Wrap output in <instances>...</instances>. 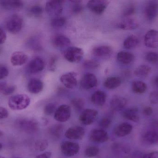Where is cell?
Returning a JSON list of instances; mask_svg holds the SVG:
<instances>
[{
  "label": "cell",
  "mask_w": 158,
  "mask_h": 158,
  "mask_svg": "<svg viewBox=\"0 0 158 158\" xmlns=\"http://www.w3.org/2000/svg\"><path fill=\"white\" fill-rule=\"evenodd\" d=\"M70 40L68 37L64 35L56 36L53 40V44L57 47H64L70 44Z\"/></svg>",
  "instance_id": "obj_28"
},
{
  "label": "cell",
  "mask_w": 158,
  "mask_h": 158,
  "mask_svg": "<svg viewBox=\"0 0 158 158\" xmlns=\"http://www.w3.org/2000/svg\"><path fill=\"white\" fill-rule=\"evenodd\" d=\"M151 71V68L147 65H143L137 67L134 73L137 77L140 78H146Z\"/></svg>",
  "instance_id": "obj_30"
},
{
  "label": "cell",
  "mask_w": 158,
  "mask_h": 158,
  "mask_svg": "<svg viewBox=\"0 0 158 158\" xmlns=\"http://www.w3.org/2000/svg\"><path fill=\"white\" fill-rule=\"evenodd\" d=\"M52 153L51 152H46L40 155H38L35 158H51Z\"/></svg>",
  "instance_id": "obj_53"
},
{
  "label": "cell",
  "mask_w": 158,
  "mask_h": 158,
  "mask_svg": "<svg viewBox=\"0 0 158 158\" xmlns=\"http://www.w3.org/2000/svg\"><path fill=\"white\" fill-rule=\"evenodd\" d=\"M74 2V5L72 7V11L76 14H80L83 10V6L81 3V1H72Z\"/></svg>",
  "instance_id": "obj_44"
},
{
  "label": "cell",
  "mask_w": 158,
  "mask_h": 158,
  "mask_svg": "<svg viewBox=\"0 0 158 158\" xmlns=\"http://www.w3.org/2000/svg\"><path fill=\"white\" fill-rule=\"evenodd\" d=\"M44 66L45 63L43 59L40 58H36L31 60L28 65V71L31 74H36L42 71Z\"/></svg>",
  "instance_id": "obj_15"
},
{
  "label": "cell",
  "mask_w": 158,
  "mask_h": 158,
  "mask_svg": "<svg viewBox=\"0 0 158 158\" xmlns=\"http://www.w3.org/2000/svg\"><path fill=\"white\" fill-rule=\"evenodd\" d=\"M83 50L77 47H70L65 51L64 57L70 63H77L80 62L83 57Z\"/></svg>",
  "instance_id": "obj_4"
},
{
  "label": "cell",
  "mask_w": 158,
  "mask_h": 158,
  "mask_svg": "<svg viewBox=\"0 0 158 158\" xmlns=\"http://www.w3.org/2000/svg\"><path fill=\"white\" fill-rule=\"evenodd\" d=\"M122 116L124 118L134 122H137L140 120L138 114V109L136 107L131 108L124 110Z\"/></svg>",
  "instance_id": "obj_25"
},
{
  "label": "cell",
  "mask_w": 158,
  "mask_h": 158,
  "mask_svg": "<svg viewBox=\"0 0 158 158\" xmlns=\"http://www.w3.org/2000/svg\"><path fill=\"white\" fill-rule=\"evenodd\" d=\"M144 14L146 18L149 21L154 20L158 15V2L157 1H149L144 8Z\"/></svg>",
  "instance_id": "obj_10"
},
{
  "label": "cell",
  "mask_w": 158,
  "mask_h": 158,
  "mask_svg": "<svg viewBox=\"0 0 158 158\" xmlns=\"http://www.w3.org/2000/svg\"><path fill=\"white\" fill-rule=\"evenodd\" d=\"M80 149V145L74 142L64 141L61 144V152L67 157L74 156L78 153Z\"/></svg>",
  "instance_id": "obj_7"
},
{
  "label": "cell",
  "mask_w": 158,
  "mask_h": 158,
  "mask_svg": "<svg viewBox=\"0 0 158 158\" xmlns=\"http://www.w3.org/2000/svg\"><path fill=\"white\" fill-rule=\"evenodd\" d=\"M85 134V131L82 127L74 126L67 130L65 136L70 140H81L84 136Z\"/></svg>",
  "instance_id": "obj_13"
},
{
  "label": "cell",
  "mask_w": 158,
  "mask_h": 158,
  "mask_svg": "<svg viewBox=\"0 0 158 158\" xmlns=\"http://www.w3.org/2000/svg\"><path fill=\"white\" fill-rule=\"evenodd\" d=\"M0 5L6 10H16L21 9L24 3L19 0H4L0 1Z\"/></svg>",
  "instance_id": "obj_20"
},
{
  "label": "cell",
  "mask_w": 158,
  "mask_h": 158,
  "mask_svg": "<svg viewBox=\"0 0 158 158\" xmlns=\"http://www.w3.org/2000/svg\"><path fill=\"white\" fill-rule=\"evenodd\" d=\"M63 2L62 1H48L45 5L46 13L52 16H59L63 12Z\"/></svg>",
  "instance_id": "obj_5"
},
{
  "label": "cell",
  "mask_w": 158,
  "mask_h": 158,
  "mask_svg": "<svg viewBox=\"0 0 158 158\" xmlns=\"http://www.w3.org/2000/svg\"><path fill=\"white\" fill-rule=\"evenodd\" d=\"M117 58L118 61L122 64L128 65L131 64L133 61L134 55L130 52L122 51L118 53Z\"/></svg>",
  "instance_id": "obj_26"
},
{
  "label": "cell",
  "mask_w": 158,
  "mask_h": 158,
  "mask_svg": "<svg viewBox=\"0 0 158 158\" xmlns=\"http://www.w3.org/2000/svg\"><path fill=\"white\" fill-rule=\"evenodd\" d=\"M56 109V106L53 104H49L46 105L44 108V113L47 116H50L52 115L53 113H55Z\"/></svg>",
  "instance_id": "obj_43"
},
{
  "label": "cell",
  "mask_w": 158,
  "mask_h": 158,
  "mask_svg": "<svg viewBox=\"0 0 158 158\" xmlns=\"http://www.w3.org/2000/svg\"><path fill=\"white\" fill-rule=\"evenodd\" d=\"M63 131V127L61 125H55L49 129V133L54 138H58L60 137Z\"/></svg>",
  "instance_id": "obj_34"
},
{
  "label": "cell",
  "mask_w": 158,
  "mask_h": 158,
  "mask_svg": "<svg viewBox=\"0 0 158 158\" xmlns=\"http://www.w3.org/2000/svg\"><path fill=\"white\" fill-rule=\"evenodd\" d=\"M30 102V98L27 95L17 94L9 98L8 105L12 110H21L27 108Z\"/></svg>",
  "instance_id": "obj_1"
},
{
  "label": "cell",
  "mask_w": 158,
  "mask_h": 158,
  "mask_svg": "<svg viewBox=\"0 0 158 158\" xmlns=\"http://www.w3.org/2000/svg\"><path fill=\"white\" fill-rule=\"evenodd\" d=\"M56 61V58L55 57H53L51 59V61L49 64V66H50V69L52 71H54L55 69Z\"/></svg>",
  "instance_id": "obj_50"
},
{
  "label": "cell",
  "mask_w": 158,
  "mask_h": 158,
  "mask_svg": "<svg viewBox=\"0 0 158 158\" xmlns=\"http://www.w3.org/2000/svg\"><path fill=\"white\" fill-rule=\"evenodd\" d=\"M144 43L149 48H158V31L155 29L148 31L144 36Z\"/></svg>",
  "instance_id": "obj_14"
},
{
  "label": "cell",
  "mask_w": 158,
  "mask_h": 158,
  "mask_svg": "<svg viewBox=\"0 0 158 158\" xmlns=\"http://www.w3.org/2000/svg\"><path fill=\"white\" fill-rule=\"evenodd\" d=\"M14 158H20V157H15Z\"/></svg>",
  "instance_id": "obj_58"
},
{
  "label": "cell",
  "mask_w": 158,
  "mask_h": 158,
  "mask_svg": "<svg viewBox=\"0 0 158 158\" xmlns=\"http://www.w3.org/2000/svg\"><path fill=\"white\" fill-rule=\"evenodd\" d=\"M144 140L149 144H155L158 143V133L156 132L149 131L144 135Z\"/></svg>",
  "instance_id": "obj_33"
},
{
  "label": "cell",
  "mask_w": 158,
  "mask_h": 158,
  "mask_svg": "<svg viewBox=\"0 0 158 158\" xmlns=\"http://www.w3.org/2000/svg\"><path fill=\"white\" fill-rule=\"evenodd\" d=\"M9 74V70L6 66L0 65V80L6 78Z\"/></svg>",
  "instance_id": "obj_46"
},
{
  "label": "cell",
  "mask_w": 158,
  "mask_h": 158,
  "mask_svg": "<svg viewBox=\"0 0 158 158\" xmlns=\"http://www.w3.org/2000/svg\"><path fill=\"white\" fill-rule=\"evenodd\" d=\"M8 110L5 108L0 107V119L6 118L8 117Z\"/></svg>",
  "instance_id": "obj_48"
},
{
  "label": "cell",
  "mask_w": 158,
  "mask_h": 158,
  "mask_svg": "<svg viewBox=\"0 0 158 158\" xmlns=\"http://www.w3.org/2000/svg\"><path fill=\"white\" fill-rule=\"evenodd\" d=\"M0 158H6L3 157L2 156H0Z\"/></svg>",
  "instance_id": "obj_57"
},
{
  "label": "cell",
  "mask_w": 158,
  "mask_h": 158,
  "mask_svg": "<svg viewBox=\"0 0 158 158\" xmlns=\"http://www.w3.org/2000/svg\"><path fill=\"white\" fill-rule=\"evenodd\" d=\"M107 96L103 91H98L95 92L91 96L92 103L96 106H102L106 103Z\"/></svg>",
  "instance_id": "obj_24"
},
{
  "label": "cell",
  "mask_w": 158,
  "mask_h": 158,
  "mask_svg": "<svg viewBox=\"0 0 158 158\" xmlns=\"http://www.w3.org/2000/svg\"><path fill=\"white\" fill-rule=\"evenodd\" d=\"M23 25V19L19 14L12 15L7 21L6 28L8 32L12 34L18 33L22 29Z\"/></svg>",
  "instance_id": "obj_3"
},
{
  "label": "cell",
  "mask_w": 158,
  "mask_h": 158,
  "mask_svg": "<svg viewBox=\"0 0 158 158\" xmlns=\"http://www.w3.org/2000/svg\"><path fill=\"white\" fill-rule=\"evenodd\" d=\"M2 143H0V150L2 149Z\"/></svg>",
  "instance_id": "obj_56"
},
{
  "label": "cell",
  "mask_w": 158,
  "mask_h": 158,
  "mask_svg": "<svg viewBox=\"0 0 158 158\" xmlns=\"http://www.w3.org/2000/svg\"><path fill=\"white\" fill-rule=\"evenodd\" d=\"M0 52H1V49H0Z\"/></svg>",
  "instance_id": "obj_59"
},
{
  "label": "cell",
  "mask_w": 158,
  "mask_h": 158,
  "mask_svg": "<svg viewBox=\"0 0 158 158\" xmlns=\"http://www.w3.org/2000/svg\"><path fill=\"white\" fill-rule=\"evenodd\" d=\"M43 88V83L39 79H31L28 83V90L31 93L34 94H39L42 91Z\"/></svg>",
  "instance_id": "obj_23"
},
{
  "label": "cell",
  "mask_w": 158,
  "mask_h": 158,
  "mask_svg": "<svg viewBox=\"0 0 158 158\" xmlns=\"http://www.w3.org/2000/svg\"><path fill=\"white\" fill-rule=\"evenodd\" d=\"M145 58L147 61L150 63H156L158 61V54L156 52H149L146 55Z\"/></svg>",
  "instance_id": "obj_42"
},
{
  "label": "cell",
  "mask_w": 158,
  "mask_h": 158,
  "mask_svg": "<svg viewBox=\"0 0 158 158\" xmlns=\"http://www.w3.org/2000/svg\"><path fill=\"white\" fill-rule=\"evenodd\" d=\"M153 113V109L151 107H146L143 110V113L146 116H150Z\"/></svg>",
  "instance_id": "obj_52"
},
{
  "label": "cell",
  "mask_w": 158,
  "mask_h": 158,
  "mask_svg": "<svg viewBox=\"0 0 158 158\" xmlns=\"http://www.w3.org/2000/svg\"><path fill=\"white\" fill-rule=\"evenodd\" d=\"M156 83L158 85V76L157 77L156 79Z\"/></svg>",
  "instance_id": "obj_55"
},
{
  "label": "cell",
  "mask_w": 158,
  "mask_h": 158,
  "mask_svg": "<svg viewBox=\"0 0 158 158\" xmlns=\"http://www.w3.org/2000/svg\"><path fill=\"white\" fill-rule=\"evenodd\" d=\"M29 15L33 17H39L42 14L43 9L39 5H35L30 7L28 11Z\"/></svg>",
  "instance_id": "obj_35"
},
{
  "label": "cell",
  "mask_w": 158,
  "mask_h": 158,
  "mask_svg": "<svg viewBox=\"0 0 158 158\" xmlns=\"http://www.w3.org/2000/svg\"><path fill=\"white\" fill-rule=\"evenodd\" d=\"M28 56L24 52H15L11 55L10 61L13 66H17L24 65L27 61Z\"/></svg>",
  "instance_id": "obj_19"
},
{
  "label": "cell",
  "mask_w": 158,
  "mask_h": 158,
  "mask_svg": "<svg viewBox=\"0 0 158 158\" xmlns=\"http://www.w3.org/2000/svg\"><path fill=\"white\" fill-rule=\"evenodd\" d=\"M83 66L89 69H96L100 66V64L96 60L87 59L84 62Z\"/></svg>",
  "instance_id": "obj_39"
},
{
  "label": "cell",
  "mask_w": 158,
  "mask_h": 158,
  "mask_svg": "<svg viewBox=\"0 0 158 158\" xmlns=\"http://www.w3.org/2000/svg\"><path fill=\"white\" fill-rule=\"evenodd\" d=\"M98 115V112L95 109H85L79 117L80 122L84 125H90L94 122Z\"/></svg>",
  "instance_id": "obj_9"
},
{
  "label": "cell",
  "mask_w": 158,
  "mask_h": 158,
  "mask_svg": "<svg viewBox=\"0 0 158 158\" xmlns=\"http://www.w3.org/2000/svg\"><path fill=\"white\" fill-rule=\"evenodd\" d=\"M139 43V41L137 36L131 35L128 36L123 42V46L128 50L135 48Z\"/></svg>",
  "instance_id": "obj_29"
},
{
  "label": "cell",
  "mask_w": 158,
  "mask_h": 158,
  "mask_svg": "<svg viewBox=\"0 0 158 158\" xmlns=\"http://www.w3.org/2000/svg\"><path fill=\"white\" fill-rule=\"evenodd\" d=\"M111 123V120L109 118H104L101 120L99 122V126L104 129H107L110 126Z\"/></svg>",
  "instance_id": "obj_47"
},
{
  "label": "cell",
  "mask_w": 158,
  "mask_h": 158,
  "mask_svg": "<svg viewBox=\"0 0 158 158\" xmlns=\"http://www.w3.org/2000/svg\"><path fill=\"white\" fill-rule=\"evenodd\" d=\"M80 85L84 90H90L97 87L98 80L96 77L93 73H86L81 79Z\"/></svg>",
  "instance_id": "obj_11"
},
{
  "label": "cell",
  "mask_w": 158,
  "mask_h": 158,
  "mask_svg": "<svg viewBox=\"0 0 158 158\" xmlns=\"http://www.w3.org/2000/svg\"><path fill=\"white\" fill-rule=\"evenodd\" d=\"M99 149L96 146H89L85 151V155L87 157L92 158L96 156L99 154Z\"/></svg>",
  "instance_id": "obj_36"
},
{
  "label": "cell",
  "mask_w": 158,
  "mask_h": 158,
  "mask_svg": "<svg viewBox=\"0 0 158 158\" xmlns=\"http://www.w3.org/2000/svg\"><path fill=\"white\" fill-rule=\"evenodd\" d=\"M66 20L64 17H56L52 19L51 25L53 28H60L65 24Z\"/></svg>",
  "instance_id": "obj_37"
},
{
  "label": "cell",
  "mask_w": 158,
  "mask_h": 158,
  "mask_svg": "<svg viewBox=\"0 0 158 158\" xmlns=\"http://www.w3.org/2000/svg\"><path fill=\"white\" fill-rule=\"evenodd\" d=\"M139 24L137 19L131 17H125L118 24V27L124 30H132L139 27Z\"/></svg>",
  "instance_id": "obj_16"
},
{
  "label": "cell",
  "mask_w": 158,
  "mask_h": 158,
  "mask_svg": "<svg viewBox=\"0 0 158 158\" xmlns=\"http://www.w3.org/2000/svg\"><path fill=\"white\" fill-rule=\"evenodd\" d=\"M6 39V35L4 31L0 27V44L5 42Z\"/></svg>",
  "instance_id": "obj_49"
},
{
  "label": "cell",
  "mask_w": 158,
  "mask_h": 158,
  "mask_svg": "<svg viewBox=\"0 0 158 158\" xmlns=\"http://www.w3.org/2000/svg\"><path fill=\"white\" fill-rule=\"evenodd\" d=\"M133 127L127 122H123L117 126L114 130V133L118 137H123L130 134L132 130Z\"/></svg>",
  "instance_id": "obj_21"
},
{
  "label": "cell",
  "mask_w": 158,
  "mask_h": 158,
  "mask_svg": "<svg viewBox=\"0 0 158 158\" xmlns=\"http://www.w3.org/2000/svg\"><path fill=\"white\" fill-rule=\"evenodd\" d=\"M48 146V142L45 140H38L35 143L34 145L35 150L40 152L45 150Z\"/></svg>",
  "instance_id": "obj_40"
},
{
  "label": "cell",
  "mask_w": 158,
  "mask_h": 158,
  "mask_svg": "<svg viewBox=\"0 0 158 158\" xmlns=\"http://www.w3.org/2000/svg\"><path fill=\"white\" fill-rule=\"evenodd\" d=\"M132 90L135 93L142 94L145 92L147 89V85L143 82L135 81L132 83Z\"/></svg>",
  "instance_id": "obj_31"
},
{
  "label": "cell",
  "mask_w": 158,
  "mask_h": 158,
  "mask_svg": "<svg viewBox=\"0 0 158 158\" xmlns=\"http://www.w3.org/2000/svg\"><path fill=\"white\" fill-rule=\"evenodd\" d=\"M108 134L106 131L102 130H94L90 135V140L94 143H105L109 140Z\"/></svg>",
  "instance_id": "obj_17"
},
{
  "label": "cell",
  "mask_w": 158,
  "mask_h": 158,
  "mask_svg": "<svg viewBox=\"0 0 158 158\" xmlns=\"http://www.w3.org/2000/svg\"><path fill=\"white\" fill-rule=\"evenodd\" d=\"M109 2V1L105 0H91L87 2V7L94 14L101 15L105 12Z\"/></svg>",
  "instance_id": "obj_6"
},
{
  "label": "cell",
  "mask_w": 158,
  "mask_h": 158,
  "mask_svg": "<svg viewBox=\"0 0 158 158\" xmlns=\"http://www.w3.org/2000/svg\"><path fill=\"white\" fill-rule=\"evenodd\" d=\"M143 158H158V151H154L148 153L145 155Z\"/></svg>",
  "instance_id": "obj_51"
},
{
  "label": "cell",
  "mask_w": 158,
  "mask_h": 158,
  "mask_svg": "<svg viewBox=\"0 0 158 158\" xmlns=\"http://www.w3.org/2000/svg\"><path fill=\"white\" fill-rule=\"evenodd\" d=\"M3 135V132H2V131H1V130H0V137H1V136H2V135Z\"/></svg>",
  "instance_id": "obj_54"
},
{
  "label": "cell",
  "mask_w": 158,
  "mask_h": 158,
  "mask_svg": "<svg viewBox=\"0 0 158 158\" xmlns=\"http://www.w3.org/2000/svg\"><path fill=\"white\" fill-rule=\"evenodd\" d=\"M135 12V7L134 5H128L123 12V16L124 17H129L133 15Z\"/></svg>",
  "instance_id": "obj_41"
},
{
  "label": "cell",
  "mask_w": 158,
  "mask_h": 158,
  "mask_svg": "<svg viewBox=\"0 0 158 158\" xmlns=\"http://www.w3.org/2000/svg\"><path fill=\"white\" fill-rule=\"evenodd\" d=\"M121 79L118 77H110L106 79L104 82V86L109 89H114L120 86Z\"/></svg>",
  "instance_id": "obj_27"
},
{
  "label": "cell",
  "mask_w": 158,
  "mask_h": 158,
  "mask_svg": "<svg viewBox=\"0 0 158 158\" xmlns=\"http://www.w3.org/2000/svg\"><path fill=\"white\" fill-rule=\"evenodd\" d=\"M17 127L24 132L32 134L36 132L39 128L37 121L31 118H21L17 121Z\"/></svg>",
  "instance_id": "obj_2"
},
{
  "label": "cell",
  "mask_w": 158,
  "mask_h": 158,
  "mask_svg": "<svg viewBox=\"0 0 158 158\" xmlns=\"http://www.w3.org/2000/svg\"><path fill=\"white\" fill-rule=\"evenodd\" d=\"M127 104V100L125 97L120 96H114L110 101V108L113 111H120Z\"/></svg>",
  "instance_id": "obj_18"
},
{
  "label": "cell",
  "mask_w": 158,
  "mask_h": 158,
  "mask_svg": "<svg viewBox=\"0 0 158 158\" xmlns=\"http://www.w3.org/2000/svg\"><path fill=\"white\" fill-rule=\"evenodd\" d=\"M149 100L152 104H158V91L151 92L149 96Z\"/></svg>",
  "instance_id": "obj_45"
},
{
  "label": "cell",
  "mask_w": 158,
  "mask_h": 158,
  "mask_svg": "<svg viewBox=\"0 0 158 158\" xmlns=\"http://www.w3.org/2000/svg\"><path fill=\"white\" fill-rule=\"evenodd\" d=\"M71 115V108L66 105L60 106L54 113V119L59 122H64L70 118Z\"/></svg>",
  "instance_id": "obj_8"
},
{
  "label": "cell",
  "mask_w": 158,
  "mask_h": 158,
  "mask_svg": "<svg viewBox=\"0 0 158 158\" xmlns=\"http://www.w3.org/2000/svg\"><path fill=\"white\" fill-rule=\"evenodd\" d=\"M71 105L77 111H80L84 107V102L83 99L80 98H75L71 100Z\"/></svg>",
  "instance_id": "obj_38"
},
{
  "label": "cell",
  "mask_w": 158,
  "mask_h": 158,
  "mask_svg": "<svg viewBox=\"0 0 158 158\" xmlns=\"http://www.w3.org/2000/svg\"><path fill=\"white\" fill-rule=\"evenodd\" d=\"M113 50L110 46L108 45H97L92 50V53L95 56L98 57H105L111 54Z\"/></svg>",
  "instance_id": "obj_22"
},
{
  "label": "cell",
  "mask_w": 158,
  "mask_h": 158,
  "mask_svg": "<svg viewBox=\"0 0 158 158\" xmlns=\"http://www.w3.org/2000/svg\"><path fill=\"white\" fill-rule=\"evenodd\" d=\"M60 81L67 89H72L76 87L78 83L77 74L75 72H68L60 77Z\"/></svg>",
  "instance_id": "obj_12"
},
{
  "label": "cell",
  "mask_w": 158,
  "mask_h": 158,
  "mask_svg": "<svg viewBox=\"0 0 158 158\" xmlns=\"http://www.w3.org/2000/svg\"><path fill=\"white\" fill-rule=\"evenodd\" d=\"M15 90V86L9 85L5 82H0V93L4 95H10Z\"/></svg>",
  "instance_id": "obj_32"
}]
</instances>
